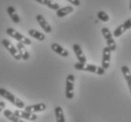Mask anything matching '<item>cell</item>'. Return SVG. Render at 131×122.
Segmentation results:
<instances>
[{"label":"cell","mask_w":131,"mask_h":122,"mask_svg":"<svg viewBox=\"0 0 131 122\" xmlns=\"http://www.w3.org/2000/svg\"><path fill=\"white\" fill-rule=\"evenodd\" d=\"M102 35L106 39V42H107V46L110 48L111 51H115L116 50V42L113 39V35L111 34L110 30L107 28V27H103L101 30Z\"/></svg>","instance_id":"5b68a950"},{"label":"cell","mask_w":131,"mask_h":122,"mask_svg":"<svg viewBox=\"0 0 131 122\" xmlns=\"http://www.w3.org/2000/svg\"><path fill=\"white\" fill-rule=\"evenodd\" d=\"M121 71H122V73L125 77L126 83H127L128 88H129V91H130L131 94V72H130V69L128 68L127 66H123L121 68Z\"/></svg>","instance_id":"2e32d148"},{"label":"cell","mask_w":131,"mask_h":122,"mask_svg":"<svg viewBox=\"0 0 131 122\" xmlns=\"http://www.w3.org/2000/svg\"><path fill=\"white\" fill-rule=\"evenodd\" d=\"M111 52H112V51L110 50L107 46V47H105L104 50H103V58H102V66L101 67L104 69L105 71L110 68V58H111Z\"/></svg>","instance_id":"ba28073f"},{"label":"cell","mask_w":131,"mask_h":122,"mask_svg":"<svg viewBox=\"0 0 131 122\" xmlns=\"http://www.w3.org/2000/svg\"><path fill=\"white\" fill-rule=\"evenodd\" d=\"M130 28H131V17L129 19H127L123 24H121V25H119V26L117 27L116 29L113 31V34H112V35H113L115 38H119V37L122 36L126 30L130 29Z\"/></svg>","instance_id":"52a82bcc"},{"label":"cell","mask_w":131,"mask_h":122,"mask_svg":"<svg viewBox=\"0 0 131 122\" xmlns=\"http://www.w3.org/2000/svg\"><path fill=\"white\" fill-rule=\"evenodd\" d=\"M28 35H29L30 37L34 38V39H36L37 40H39V42H43V40L45 39V34L42 32H39L38 30H36V29L28 30Z\"/></svg>","instance_id":"ffe728a7"},{"label":"cell","mask_w":131,"mask_h":122,"mask_svg":"<svg viewBox=\"0 0 131 122\" xmlns=\"http://www.w3.org/2000/svg\"><path fill=\"white\" fill-rule=\"evenodd\" d=\"M36 2H38L39 4H42V5H45V6H47L49 9H54L57 11L58 9H60V5L56 2H54L52 0H35Z\"/></svg>","instance_id":"ac0fdd59"},{"label":"cell","mask_w":131,"mask_h":122,"mask_svg":"<svg viewBox=\"0 0 131 122\" xmlns=\"http://www.w3.org/2000/svg\"><path fill=\"white\" fill-rule=\"evenodd\" d=\"M73 50H74V54H75V57L78 58V62L85 64V63L87 62V58H86V57H85V55H84L83 51H82L80 46L78 44H77V43H74V44L73 45Z\"/></svg>","instance_id":"7c38bea8"},{"label":"cell","mask_w":131,"mask_h":122,"mask_svg":"<svg viewBox=\"0 0 131 122\" xmlns=\"http://www.w3.org/2000/svg\"><path fill=\"white\" fill-rule=\"evenodd\" d=\"M16 48H17L18 52H19V55L23 60H27L29 58V53L27 49L26 48V45L22 42H18L16 44Z\"/></svg>","instance_id":"4fadbf2b"},{"label":"cell","mask_w":131,"mask_h":122,"mask_svg":"<svg viewBox=\"0 0 131 122\" xmlns=\"http://www.w3.org/2000/svg\"><path fill=\"white\" fill-rule=\"evenodd\" d=\"M67 1H69L74 6H79L80 5V1L79 0H67Z\"/></svg>","instance_id":"603a6c76"},{"label":"cell","mask_w":131,"mask_h":122,"mask_svg":"<svg viewBox=\"0 0 131 122\" xmlns=\"http://www.w3.org/2000/svg\"><path fill=\"white\" fill-rule=\"evenodd\" d=\"M51 49H52L55 53H57L58 55H60V57H67L69 56L68 51L66 50L65 48H63L61 45L59 44V43H53V44L51 45Z\"/></svg>","instance_id":"5bb4252c"},{"label":"cell","mask_w":131,"mask_h":122,"mask_svg":"<svg viewBox=\"0 0 131 122\" xmlns=\"http://www.w3.org/2000/svg\"><path fill=\"white\" fill-rule=\"evenodd\" d=\"M6 33L9 35V37L13 38L14 39H16L18 42H22L24 43L25 45H31V40H30L28 38L25 37L23 34H21L20 32H18L17 30H15L14 28L12 27H8L6 29Z\"/></svg>","instance_id":"3957f363"},{"label":"cell","mask_w":131,"mask_h":122,"mask_svg":"<svg viewBox=\"0 0 131 122\" xmlns=\"http://www.w3.org/2000/svg\"><path fill=\"white\" fill-rule=\"evenodd\" d=\"M129 9H130V10H131V0H130V2H129Z\"/></svg>","instance_id":"d4e9b609"},{"label":"cell","mask_w":131,"mask_h":122,"mask_svg":"<svg viewBox=\"0 0 131 122\" xmlns=\"http://www.w3.org/2000/svg\"><path fill=\"white\" fill-rule=\"evenodd\" d=\"M0 96L2 98L8 100V101H9L12 104L15 105L16 107H18L19 109H25L26 105H25L24 101H21L19 98H17L15 95H13L12 92H9V90H7L6 88L0 87Z\"/></svg>","instance_id":"6da1fadb"},{"label":"cell","mask_w":131,"mask_h":122,"mask_svg":"<svg viewBox=\"0 0 131 122\" xmlns=\"http://www.w3.org/2000/svg\"><path fill=\"white\" fill-rule=\"evenodd\" d=\"M97 17H98L99 20H101L102 22L110 21V16H108V14H107L106 11H103V10L98 11V13H97Z\"/></svg>","instance_id":"7402d4cb"},{"label":"cell","mask_w":131,"mask_h":122,"mask_svg":"<svg viewBox=\"0 0 131 122\" xmlns=\"http://www.w3.org/2000/svg\"><path fill=\"white\" fill-rule=\"evenodd\" d=\"M74 9L73 6H66V7H63V8H60V9H58L57 11H56V14H57L58 17L62 18V17H65L66 15L74 12Z\"/></svg>","instance_id":"e0dca14e"},{"label":"cell","mask_w":131,"mask_h":122,"mask_svg":"<svg viewBox=\"0 0 131 122\" xmlns=\"http://www.w3.org/2000/svg\"><path fill=\"white\" fill-rule=\"evenodd\" d=\"M3 115H4V116H5L6 118H8L9 120H10L12 122H24L21 118H20V117H18L17 116H15L14 113H13V112H12L10 110H9V109L4 110Z\"/></svg>","instance_id":"d6986e66"},{"label":"cell","mask_w":131,"mask_h":122,"mask_svg":"<svg viewBox=\"0 0 131 122\" xmlns=\"http://www.w3.org/2000/svg\"><path fill=\"white\" fill-rule=\"evenodd\" d=\"M55 116H56V120L57 122H65V117H64V113L63 109L60 106H57L55 108Z\"/></svg>","instance_id":"44dd1931"},{"label":"cell","mask_w":131,"mask_h":122,"mask_svg":"<svg viewBox=\"0 0 131 122\" xmlns=\"http://www.w3.org/2000/svg\"><path fill=\"white\" fill-rule=\"evenodd\" d=\"M74 74H69L66 77L65 86V96L68 100L74 98Z\"/></svg>","instance_id":"277c9868"},{"label":"cell","mask_w":131,"mask_h":122,"mask_svg":"<svg viewBox=\"0 0 131 122\" xmlns=\"http://www.w3.org/2000/svg\"><path fill=\"white\" fill-rule=\"evenodd\" d=\"M36 20L38 22V24H40V26L42 27V29L46 33H51L52 32V27L50 26V24H48L47 21L45 20V18L43 17V15L38 14L36 16Z\"/></svg>","instance_id":"8fae6325"},{"label":"cell","mask_w":131,"mask_h":122,"mask_svg":"<svg viewBox=\"0 0 131 122\" xmlns=\"http://www.w3.org/2000/svg\"><path fill=\"white\" fill-rule=\"evenodd\" d=\"M7 12H8L9 16L10 17L12 21L13 22L14 24H19V23H20V17H19V15H18L14 7L9 6L7 8Z\"/></svg>","instance_id":"9a60e30c"},{"label":"cell","mask_w":131,"mask_h":122,"mask_svg":"<svg viewBox=\"0 0 131 122\" xmlns=\"http://www.w3.org/2000/svg\"><path fill=\"white\" fill-rule=\"evenodd\" d=\"M74 69L78 70V71H84V72H89L92 73H95L98 75H104L105 71L102 67H98V66L92 65V64H83V63H75L74 65Z\"/></svg>","instance_id":"7a4b0ae2"},{"label":"cell","mask_w":131,"mask_h":122,"mask_svg":"<svg viewBox=\"0 0 131 122\" xmlns=\"http://www.w3.org/2000/svg\"><path fill=\"white\" fill-rule=\"evenodd\" d=\"M13 113H14L15 116H17L18 117L27 119V120H30V121H34V120H36V119L38 118L37 115H35V114H32V113H29V112H27V111L15 110Z\"/></svg>","instance_id":"9c48e42d"},{"label":"cell","mask_w":131,"mask_h":122,"mask_svg":"<svg viewBox=\"0 0 131 122\" xmlns=\"http://www.w3.org/2000/svg\"><path fill=\"white\" fill-rule=\"evenodd\" d=\"M46 110V104L45 103H36L32 104V105H27L25 107V111L27 112H29V113L35 114L38 113V112H42V111Z\"/></svg>","instance_id":"30bf717a"},{"label":"cell","mask_w":131,"mask_h":122,"mask_svg":"<svg viewBox=\"0 0 131 122\" xmlns=\"http://www.w3.org/2000/svg\"><path fill=\"white\" fill-rule=\"evenodd\" d=\"M1 43H2V45H3L4 47L8 50V52L12 55V57H13L15 60L22 59L21 57H20V55H19V52H18L17 48L15 47L14 45L12 44L9 40H8L7 39H2V42H1Z\"/></svg>","instance_id":"8992f818"},{"label":"cell","mask_w":131,"mask_h":122,"mask_svg":"<svg viewBox=\"0 0 131 122\" xmlns=\"http://www.w3.org/2000/svg\"><path fill=\"white\" fill-rule=\"evenodd\" d=\"M4 107H6V103H5V101H0V112L3 110Z\"/></svg>","instance_id":"cb8c5ba5"}]
</instances>
